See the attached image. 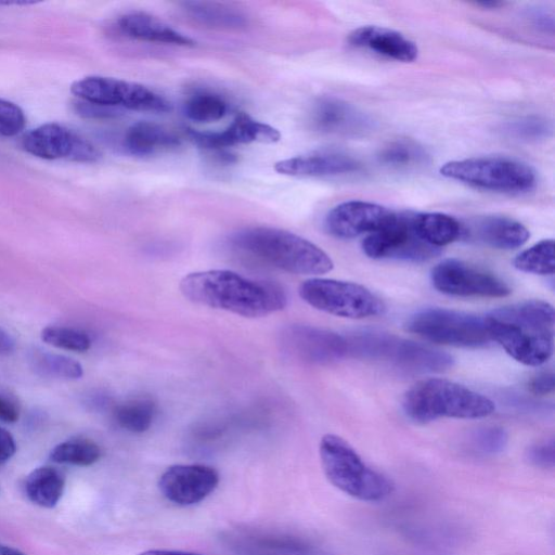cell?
Instances as JSON below:
<instances>
[{
  "label": "cell",
  "instance_id": "cb8c5ba5",
  "mask_svg": "<svg viewBox=\"0 0 555 555\" xmlns=\"http://www.w3.org/2000/svg\"><path fill=\"white\" fill-rule=\"evenodd\" d=\"M180 145L169 129L151 121L133 124L125 134V147L133 155L145 156Z\"/></svg>",
  "mask_w": 555,
  "mask_h": 555
},
{
  "label": "cell",
  "instance_id": "7402d4cb",
  "mask_svg": "<svg viewBox=\"0 0 555 555\" xmlns=\"http://www.w3.org/2000/svg\"><path fill=\"white\" fill-rule=\"evenodd\" d=\"M314 129L323 133L349 134L362 131L367 121L348 103L323 98L313 105L310 116Z\"/></svg>",
  "mask_w": 555,
  "mask_h": 555
},
{
  "label": "cell",
  "instance_id": "7bdbcfd3",
  "mask_svg": "<svg viewBox=\"0 0 555 555\" xmlns=\"http://www.w3.org/2000/svg\"><path fill=\"white\" fill-rule=\"evenodd\" d=\"M15 348L14 339L0 327V354H10Z\"/></svg>",
  "mask_w": 555,
  "mask_h": 555
},
{
  "label": "cell",
  "instance_id": "8d00e7d4",
  "mask_svg": "<svg viewBox=\"0 0 555 555\" xmlns=\"http://www.w3.org/2000/svg\"><path fill=\"white\" fill-rule=\"evenodd\" d=\"M527 461L540 468H553L555 464L554 439H546L530 446L526 452Z\"/></svg>",
  "mask_w": 555,
  "mask_h": 555
},
{
  "label": "cell",
  "instance_id": "f35d334b",
  "mask_svg": "<svg viewBox=\"0 0 555 555\" xmlns=\"http://www.w3.org/2000/svg\"><path fill=\"white\" fill-rule=\"evenodd\" d=\"M555 388V376L553 372H540L529 382V389L537 396L550 395Z\"/></svg>",
  "mask_w": 555,
  "mask_h": 555
},
{
  "label": "cell",
  "instance_id": "60d3db41",
  "mask_svg": "<svg viewBox=\"0 0 555 555\" xmlns=\"http://www.w3.org/2000/svg\"><path fill=\"white\" fill-rule=\"evenodd\" d=\"M16 452V443L13 436L0 427V466L5 464Z\"/></svg>",
  "mask_w": 555,
  "mask_h": 555
},
{
  "label": "cell",
  "instance_id": "e575fe53",
  "mask_svg": "<svg viewBox=\"0 0 555 555\" xmlns=\"http://www.w3.org/2000/svg\"><path fill=\"white\" fill-rule=\"evenodd\" d=\"M25 124L23 109L11 101L0 99V135H16L24 129Z\"/></svg>",
  "mask_w": 555,
  "mask_h": 555
},
{
  "label": "cell",
  "instance_id": "836d02e7",
  "mask_svg": "<svg viewBox=\"0 0 555 555\" xmlns=\"http://www.w3.org/2000/svg\"><path fill=\"white\" fill-rule=\"evenodd\" d=\"M424 151L417 144L399 140L383 147L378 159L391 167H406L420 163L424 159Z\"/></svg>",
  "mask_w": 555,
  "mask_h": 555
},
{
  "label": "cell",
  "instance_id": "8fae6325",
  "mask_svg": "<svg viewBox=\"0 0 555 555\" xmlns=\"http://www.w3.org/2000/svg\"><path fill=\"white\" fill-rule=\"evenodd\" d=\"M348 348L349 352L413 371H442L452 364V358L447 353L383 333H362L348 341Z\"/></svg>",
  "mask_w": 555,
  "mask_h": 555
},
{
  "label": "cell",
  "instance_id": "d6a6232c",
  "mask_svg": "<svg viewBox=\"0 0 555 555\" xmlns=\"http://www.w3.org/2000/svg\"><path fill=\"white\" fill-rule=\"evenodd\" d=\"M41 338L48 345L78 352L86 351L91 346L87 333L68 326H47L41 331Z\"/></svg>",
  "mask_w": 555,
  "mask_h": 555
},
{
  "label": "cell",
  "instance_id": "9a60e30c",
  "mask_svg": "<svg viewBox=\"0 0 555 555\" xmlns=\"http://www.w3.org/2000/svg\"><path fill=\"white\" fill-rule=\"evenodd\" d=\"M392 210L375 203L348 201L333 207L325 217L324 228L337 238H353L380 229Z\"/></svg>",
  "mask_w": 555,
  "mask_h": 555
},
{
  "label": "cell",
  "instance_id": "277c9868",
  "mask_svg": "<svg viewBox=\"0 0 555 555\" xmlns=\"http://www.w3.org/2000/svg\"><path fill=\"white\" fill-rule=\"evenodd\" d=\"M406 416L420 424L440 417L482 418L491 415L495 405L488 397L444 378H426L411 386L403 396Z\"/></svg>",
  "mask_w": 555,
  "mask_h": 555
},
{
  "label": "cell",
  "instance_id": "b9f144b4",
  "mask_svg": "<svg viewBox=\"0 0 555 555\" xmlns=\"http://www.w3.org/2000/svg\"><path fill=\"white\" fill-rule=\"evenodd\" d=\"M20 411L14 402L0 396V421L4 423H15L18 420Z\"/></svg>",
  "mask_w": 555,
  "mask_h": 555
},
{
  "label": "cell",
  "instance_id": "2e32d148",
  "mask_svg": "<svg viewBox=\"0 0 555 555\" xmlns=\"http://www.w3.org/2000/svg\"><path fill=\"white\" fill-rule=\"evenodd\" d=\"M190 140L207 150H221L236 144L253 142L274 143L281 134L274 127L258 121L245 113H240L223 131L202 132L189 129Z\"/></svg>",
  "mask_w": 555,
  "mask_h": 555
},
{
  "label": "cell",
  "instance_id": "1f68e13d",
  "mask_svg": "<svg viewBox=\"0 0 555 555\" xmlns=\"http://www.w3.org/2000/svg\"><path fill=\"white\" fill-rule=\"evenodd\" d=\"M33 362L38 373L50 377L78 379L83 374L78 361L62 354L39 352L35 354Z\"/></svg>",
  "mask_w": 555,
  "mask_h": 555
},
{
  "label": "cell",
  "instance_id": "f6af8a7d",
  "mask_svg": "<svg viewBox=\"0 0 555 555\" xmlns=\"http://www.w3.org/2000/svg\"><path fill=\"white\" fill-rule=\"evenodd\" d=\"M0 555H25V554L14 547L0 544Z\"/></svg>",
  "mask_w": 555,
  "mask_h": 555
},
{
  "label": "cell",
  "instance_id": "484cf974",
  "mask_svg": "<svg viewBox=\"0 0 555 555\" xmlns=\"http://www.w3.org/2000/svg\"><path fill=\"white\" fill-rule=\"evenodd\" d=\"M182 9L189 18L205 27L237 29L247 24L241 11L222 3L189 1L182 4Z\"/></svg>",
  "mask_w": 555,
  "mask_h": 555
},
{
  "label": "cell",
  "instance_id": "ffe728a7",
  "mask_svg": "<svg viewBox=\"0 0 555 555\" xmlns=\"http://www.w3.org/2000/svg\"><path fill=\"white\" fill-rule=\"evenodd\" d=\"M361 164L339 152L300 155L275 163L279 173L294 177H327L358 171Z\"/></svg>",
  "mask_w": 555,
  "mask_h": 555
},
{
  "label": "cell",
  "instance_id": "ab89813d",
  "mask_svg": "<svg viewBox=\"0 0 555 555\" xmlns=\"http://www.w3.org/2000/svg\"><path fill=\"white\" fill-rule=\"evenodd\" d=\"M77 111L87 117H112L118 114L117 108L106 107L102 105L80 102L77 105Z\"/></svg>",
  "mask_w": 555,
  "mask_h": 555
},
{
  "label": "cell",
  "instance_id": "7a4b0ae2",
  "mask_svg": "<svg viewBox=\"0 0 555 555\" xmlns=\"http://www.w3.org/2000/svg\"><path fill=\"white\" fill-rule=\"evenodd\" d=\"M485 319L491 339L516 361L538 366L552 357L555 312L551 304L526 300L492 310Z\"/></svg>",
  "mask_w": 555,
  "mask_h": 555
},
{
  "label": "cell",
  "instance_id": "ac0fdd59",
  "mask_svg": "<svg viewBox=\"0 0 555 555\" xmlns=\"http://www.w3.org/2000/svg\"><path fill=\"white\" fill-rule=\"evenodd\" d=\"M285 343L300 358L315 363L332 362L349 352L346 338L310 326L291 327L285 333Z\"/></svg>",
  "mask_w": 555,
  "mask_h": 555
},
{
  "label": "cell",
  "instance_id": "5bb4252c",
  "mask_svg": "<svg viewBox=\"0 0 555 555\" xmlns=\"http://www.w3.org/2000/svg\"><path fill=\"white\" fill-rule=\"evenodd\" d=\"M218 472L204 464H176L169 466L158 479V489L168 501L180 505H194L205 500L218 487Z\"/></svg>",
  "mask_w": 555,
  "mask_h": 555
},
{
  "label": "cell",
  "instance_id": "f1b7e54d",
  "mask_svg": "<svg viewBox=\"0 0 555 555\" xmlns=\"http://www.w3.org/2000/svg\"><path fill=\"white\" fill-rule=\"evenodd\" d=\"M101 448L92 440L74 438L55 446L50 459L59 464L75 466H90L101 457Z\"/></svg>",
  "mask_w": 555,
  "mask_h": 555
},
{
  "label": "cell",
  "instance_id": "d4e9b609",
  "mask_svg": "<svg viewBox=\"0 0 555 555\" xmlns=\"http://www.w3.org/2000/svg\"><path fill=\"white\" fill-rule=\"evenodd\" d=\"M64 486V475L57 468L41 466L26 477L24 489L27 498L34 504L52 508L62 498Z\"/></svg>",
  "mask_w": 555,
  "mask_h": 555
},
{
  "label": "cell",
  "instance_id": "f546056e",
  "mask_svg": "<svg viewBox=\"0 0 555 555\" xmlns=\"http://www.w3.org/2000/svg\"><path fill=\"white\" fill-rule=\"evenodd\" d=\"M513 264L522 272L552 275L555 269L554 241L550 238L535 243L519 253Z\"/></svg>",
  "mask_w": 555,
  "mask_h": 555
},
{
  "label": "cell",
  "instance_id": "9c48e42d",
  "mask_svg": "<svg viewBox=\"0 0 555 555\" xmlns=\"http://www.w3.org/2000/svg\"><path fill=\"white\" fill-rule=\"evenodd\" d=\"M70 91L82 102L117 109L160 113L171 108L170 102L152 89L113 77H83L73 82Z\"/></svg>",
  "mask_w": 555,
  "mask_h": 555
},
{
  "label": "cell",
  "instance_id": "30bf717a",
  "mask_svg": "<svg viewBox=\"0 0 555 555\" xmlns=\"http://www.w3.org/2000/svg\"><path fill=\"white\" fill-rule=\"evenodd\" d=\"M414 211H392L387 222L362 241L363 253L372 259L429 260L440 249L424 242L414 228Z\"/></svg>",
  "mask_w": 555,
  "mask_h": 555
},
{
  "label": "cell",
  "instance_id": "bcb514c9",
  "mask_svg": "<svg viewBox=\"0 0 555 555\" xmlns=\"http://www.w3.org/2000/svg\"><path fill=\"white\" fill-rule=\"evenodd\" d=\"M36 3L35 1H27V0H24V1H0V5H27V4H34Z\"/></svg>",
  "mask_w": 555,
  "mask_h": 555
},
{
  "label": "cell",
  "instance_id": "6da1fadb",
  "mask_svg": "<svg viewBox=\"0 0 555 555\" xmlns=\"http://www.w3.org/2000/svg\"><path fill=\"white\" fill-rule=\"evenodd\" d=\"M180 292L190 301L245 318H260L285 308L287 298L275 283L246 278L231 270L184 275Z\"/></svg>",
  "mask_w": 555,
  "mask_h": 555
},
{
  "label": "cell",
  "instance_id": "7c38bea8",
  "mask_svg": "<svg viewBox=\"0 0 555 555\" xmlns=\"http://www.w3.org/2000/svg\"><path fill=\"white\" fill-rule=\"evenodd\" d=\"M434 287L442 294L459 297L508 296V284L496 274L459 259H446L430 272Z\"/></svg>",
  "mask_w": 555,
  "mask_h": 555
},
{
  "label": "cell",
  "instance_id": "e0dca14e",
  "mask_svg": "<svg viewBox=\"0 0 555 555\" xmlns=\"http://www.w3.org/2000/svg\"><path fill=\"white\" fill-rule=\"evenodd\" d=\"M462 236L498 249L524 245L530 233L520 222L504 216H483L462 224Z\"/></svg>",
  "mask_w": 555,
  "mask_h": 555
},
{
  "label": "cell",
  "instance_id": "52a82bcc",
  "mask_svg": "<svg viewBox=\"0 0 555 555\" xmlns=\"http://www.w3.org/2000/svg\"><path fill=\"white\" fill-rule=\"evenodd\" d=\"M405 328L446 346L479 348L492 341L485 317L447 308L420 310L408 319Z\"/></svg>",
  "mask_w": 555,
  "mask_h": 555
},
{
  "label": "cell",
  "instance_id": "d590c367",
  "mask_svg": "<svg viewBox=\"0 0 555 555\" xmlns=\"http://www.w3.org/2000/svg\"><path fill=\"white\" fill-rule=\"evenodd\" d=\"M507 443V435L500 427H486L474 436L475 447L482 453L495 454L504 450Z\"/></svg>",
  "mask_w": 555,
  "mask_h": 555
},
{
  "label": "cell",
  "instance_id": "8992f818",
  "mask_svg": "<svg viewBox=\"0 0 555 555\" xmlns=\"http://www.w3.org/2000/svg\"><path fill=\"white\" fill-rule=\"evenodd\" d=\"M440 173L465 184L502 193H524L535 185V172L519 160L498 157H472L443 164Z\"/></svg>",
  "mask_w": 555,
  "mask_h": 555
},
{
  "label": "cell",
  "instance_id": "83f0119b",
  "mask_svg": "<svg viewBox=\"0 0 555 555\" xmlns=\"http://www.w3.org/2000/svg\"><path fill=\"white\" fill-rule=\"evenodd\" d=\"M156 405L149 398H137L118 404L114 410L115 422L124 429L141 434L146 431L155 417Z\"/></svg>",
  "mask_w": 555,
  "mask_h": 555
},
{
  "label": "cell",
  "instance_id": "d6986e66",
  "mask_svg": "<svg viewBox=\"0 0 555 555\" xmlns=\"http://www.w3.org/2000/svg\"><path fill=\"white\" fill-rule=\"evenodd\" d=\"M348 42L385 57L413 62L418 55L417 46L401 33L375 25H365L352 30Z\"/></svg>",
  "mask_w": 555,
  "mask_h": 555
},
{
  "label": "cell",
  "instance_id": "603a6c76",
  "mask_svg": "<svg viewBox=\"0 0 555 555\" xmlns=\"http://www.w3.org/2000/svg\"><path fill=\"white\" fill-rule=\"evenodd\" d=\"M117 28L122 35L137 40L183 47L194 46L191 38L144 12L121 15L117 20Z\"/></svg>",
  "mask_w": 555,
  "mask_h": 555
},
{
  "label": "cell",
  "instance_id": "44dd1931",
  "mask_svg": "<svg viewBox=\"0 0 555 555\" xmlns=\"http://www.w3.org/2000/svg\"><path fill=\"white\" fill-rule=\"evenodd\" d=\"M228 539L231 546L243 555H323L309 542L289 535L242 532Z\"/></svg>",
  "mask_w": 555,
  "mask_h": 555
},
{
  "label": "cell",
  "instance_id": "5b68a950",
  "mask_svg": "<svg viewBox=\"0 0 555 555\" xmlns=\"http://www.w3.org/2000/svg\"><path fill=\"white\" fill-rule=\"evenodd\" d=\"M319 453L326 478L344 493L361 501L378 502L393 492L391 479L369 466L341 437L324 435Z\"/></svg>",
  "mask_w": 555,
  "mask_h": 555
},
{
  "label": "cell",
  "instance_id": "ba28073f",
  "mask_svg": "<svg viewBox=\"0 0 555 555\" xmlns=\"http://www.w3.org/2000/svg\"><path fill=\"white\" fill-rule=\"evenodd\" d=\"M300 297L311 307L348 319L384 314V301L365 286L334 279L312 278L299 286Z\"/></svg>",
  "mask_w": 555,
  "mask_h": 555
},
{
  "label": "cell",
  "instance_id": "3957f363",
  "mask_svg": "<svg viewBox=\"0 0 555 555\" xmlns=\"http://www.w3.org/2000/svg\"><path fill=\"white\" fill-rule=\"evenodd\" d=\"M230 243L241 253L294 274H323L334 267L331 257L318 245L282 229L246 228L235 232Z\"/></svg>",
  "mask_w": 555,
  "mask_h": 555
},
{
  "label": "cell",
  "instance_id": "4dcf8cb0",
  "mask_svg": "<svg viewBox=\"0 0 555 555\" xmlns=\"http://www.w3.org/2000/svg\"><path fill=\"white\" fill-rule=\"evenodd\" d=\"M228 103L209 92L193 94L184 104L185 116L197 122H211L223 118L228 113Z\"/></svg>",
  "mask_w": 555,
  "mask_h": 555
},
{
  "label": "cell",
  "instance_id": "ee69618b",
  "mask_svg": "<svg viewBox=\"0 0 555 555\" xmlns=\"http://www.w3.org/2000/svg\"><path fill=\"white\" fill-rule=\"evenodd\" d=\"M138 555H201V554L183 552V551H173V550H149V551H144Z\"/></svg>",
  "mask_w": 555,
  "mask_h": 555
},
{
  "label": "cell",
  "instance_id": "4fadbf2b",
  "mask_svg": "<svg viewBox=\"0 0 555 555\" xmlns=\"http://www.w3.org/2000/svg\"><path fill=\"white\" fill-rule=\"evenodd\" d=\"M27 153L43 159H66L94 163L101 152L89 139L57 122L43 124L28 131L22 139Z\"/></svg>",
  "mask_w": 555,
  "mask_h": 555
},
{
  "label": "cell",
  "instance_id": "4316f807",
  "mask_svg": "<svg viewBox=\"0 0 555 555\" xmlns=\"http://www.w3.org/2000/svg\"><path fill=\"white\" fill-rule=\"evenodd\" d=\"M414 228L424 242L439 249L462 236V224L442 212H415Z\"/></svg>",
  "mask_w": 555,
  "mask_h": 555
},
{
  "label": "cell",
  "instance_id": "74e56055",
  "mask_svg": "<svg viewBox=\"0 0 555 555\" xmlns=\"http://www.w3.org/2000/svg\"><path fill=\"white\" fill-rule=\"evenodd\" d=\"M508 130L520 138L539 139L545 137L550 129L545 120L539 117H527L513 122Z\"/></svg>",
  "mask_w": 555,
  "mask_h": 555
}]
</instances>
